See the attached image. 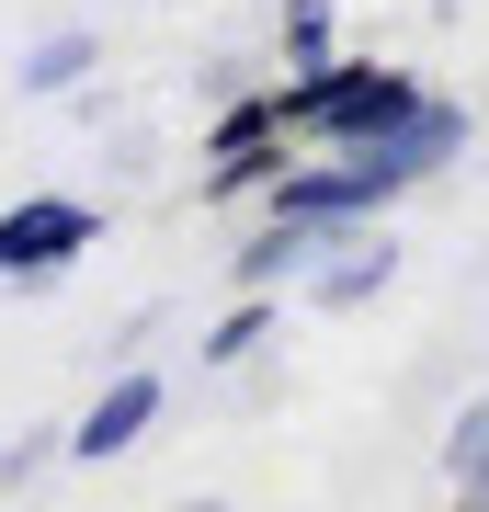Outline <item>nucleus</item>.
Wrapping results in <instances>:
<instances>
[{
	"mask_svg": "<svg viewBox=\"0 0 489 512\" xmlns=\"http://www.w3.org/2000/svg\"><path fill=\"white\" fill-rule=\"evenodd\" d=\"M421 103V80L410 69H319V80H296L285 103V137H330V148H376L399 114Z\"/></svg>",
	"mask_w": 489,
	"mask_h": 512,
	"instance_id": "1",
	"label": "nucleus"
},
{
	"mask_svg": "<svg viewBox=\"0 0 489 512\" xmlns=\"http://www.w3.org/2000/svg\"><path fill=\"white\" fill-rule=\"evenodd\" d=\"M399 183H410L399 160H376V148H342V160H319V171H285V183H273V217L342 228V217H364V205H387Z\"/></svg>",
	"mask_w": 489,
	"mask_h": 512,
	"instance_id": "2",
	"label": "nucleus"
},
{
	"mask_svg": "<svg viewBox=\"0 0 489 512\" xmlns=\"http://www.w3.org/2000/svg\"><path fill=\"white\" fill-rule=\"evenodd\" d=\"M69 251H91V205H69V194H35V205L0 217V285L12 274H57Z\"/></svg>",
	"mask_w": 489,
	"mask_h": 512,
	"instance_id": "3",
	"label": "nucleus"
},
{
	"mask_svg": "<svg viewBox=\"0 0 489 512\" xmlns=\"http://www.w3.org/2000/svg\"><path fill=\"white\" fill-rule=\"evenodd\" d=\"M148 421H160V376H114L103 399H91V421H80L69 444H80V456H126V444L148 433Z\"/></svg>",
	"mask_w": 489,
	"mask_h": 512,
	"instance_id": "4",
	"label": "nucleus"
},
{
	"mask_svg": "<svg viewBox=\"0 0 489 512\" xmlns=\"http://www.w3.org/2000/svg\"><path fill=\"white\" fill-rule=\"evenodd\" d=\"M387 274H399V251H387V239H342V262H319V296H330V308H353V296H376Z\"/></svg>",
	"mask_w": 489,
	"mask_h": 512,
	"instance_id": "5",
	"label": "nucleus"
},
{
	"mask_svg": "<svg viewBox=\"0 0 489 512\" xmlns=\"http://www.w3.org/2000/svg\"><path fill=\"white\" fill-rule=\"evenodd\" d=\"M80 80H91V35H46L23 57V92H80Z\"/></svg>",
	"mask_w": 489,
	"mask_h": 512,
	"instance_id": "6",
	"label": "nucleus"
},
{
	"mask_svg": "<svg viewBox=\"0 0 489 512\" xmlns=\"http://www.w3.org/2000/svg\"><path fill=\"white\" fill-rule=\"evenodd\" d=\"M455 478H489V410H467V433H455Z\"/></svg>",
	"mask_w": 489,
	"mask_h": 512,
	"instance_id": "7",
	"label": "nucleus"
},
{
	"mask_svg": "<svg viewBox=\"0 0 489 512\" xmlns=\"http://www.w3.org/2000/svg\"><path fill=\"white\" fill-rule=\"evenodd\" d=\"M251 342H262V308H239V319H228V330H217V342H205V353H217V365H239V353H251Z\"/></svg>",
	"mask_w": 489,
	"mask_h": 512,
	"instance_id": "8",
	"label": "nucleus"
},
{
	"mask_svg": "<svg viewBox=\"0 0 489 512\" xmlns=\"http://www.w3.org/2000/svg\"><path fill=\"white\" fill-rule=\"evenodd\" d=\"M194 512H217V501H194Z\"/></svg>",
	"mask_w": 489,
	"mask_h": 512,
	"instance_id": "9",
	"label": "nucleus"
}]
</instances>
